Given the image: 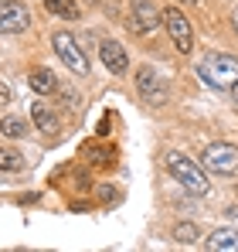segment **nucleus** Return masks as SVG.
<instances>
[{
    "instance_id": "3",
    "label": "nucleus",
    "mask_w": 238,
    "mask_h": 252,
    "mask_svg": "<svg viewBox=\"0 0 238 252\" xmlns=\"http://www.w3.org/2000/svg\"><path fill=\"white\" fill-rule=\"evenodd\" d=\"M51 48H55V55L61 58V65L72 75H89V58H85V51L79 48V41L68 31H55L51 34Z\"/></svg>"
},
{
    "instance_id": "7",
    "label": "nucleus",
    "mask_w": 238,
    "mask_h": 252,
    "mask_svg": "<svg viewBox=\"0 0 238 252\" xmlns=\"http://www.w3.org/2000/svg\"><path fill=\"white\" fill-rule=\"evenodd\" d=\"M163 24V10L153 0H129V28L136 34H153Z\"/></svg>"
},
{
    "instance_id": "2",
    "label": "nucleus",
    "mask_w": 238,
    "mask_h": 252,
    "mask_svg": "<svg viewBox=\"0 0 238 252\" xmlns=\"http://www.w3.org/2000/svg\"><path fill=\"white\" fill-rule=\"evenodd\" d=\"M198 75L204 85H211V89H232L238 79V58L235 55H225V51H211V55H204L198 62Z\"/></svg>"
},
{
    "instance_id": "15",
    "label": "nucleus",
    "mask_w": 238,
    "mask_h": 252,
    "mask_svg": "<svg viewBox=\"0 0 238 252\" xmlns=\"http://www.w3.org/2000/svg\"><path fill=\"white\" fill-rule=\"evenodd\" d=\"M174 239H177L180 246H194V242H198V225H194V221H180V225L174 228Z\"/></svg>"
},
{
    "instance_id": "5",
    "label": "nucleus",
    "mask_w": 238,
    "mask_h": 252,
    "mask_svg": "<svg viewBox=\"0 0 238 252\" xmlns=\"http://www.w3.org/2000/svg\"><path fill=\"white\" fill-rule=\"evenodd\" d=\"M201 164L214 174L232 177V174H238V147L235 143H208L201 154Z\"/></svg>"
},
{
    "instance_id": "20",
    "label": "nucleus",
    "mask_w": 238,
    "mask_h": 252,
    "mask_svg": "<svg viewBox=\"0 0 238 252\" xmlns=\"http://www.w3.org/2000/svg\"><path fill=\"white\" fill-rule=\"evenodd\" d=\"M180 3H198V0H180Z\"/></svg>"
},
{
    "instance_id": "18",
    "label": "nucleus",
    "mask_w": 238,
    "mask_h": 252,
    "mask_svg": "<svg viewBox=\"0 0 238 252\" xmlns=\"http://www.w3.org/2000/svg\"><path fill=\"white\" fill-rule=\"evenodd\" d=\"M232 24H235V31H238V7L232 10Z\"/></svg>"
},
{
    "instance_id": "16",
    "label": "nucleus",
    "mask_w": 238,
    "mask_h": 252,
    "mask_svg": "<svg viewBox=\"0 0 238 252\" xmlns=\"http://www.w3.org/2000/svg\"><path fill=\"white\" fill-rule=\"evenodd\" d=\"M21 167H24V157H21L17 150L0 147V170H21Z\"/></svg>"
},
{
    "instance_id": "13",
    "label": "nucleus",
    "mask_w": 238,
    "mask_h": 252,
    "mask_svg": "<svg viewBox=\"0 0 238 252\" xmlns=\"http://www.w3.org/2000/svg\"><path fill=\"white\" fill-rule=\"evenodd\" d=\"M44 10L55 14V17H65V21H79V3L75 0H44Z\"/></svg>"
},
{
    "instance_id": "8",
    "label": "nucleus",
    "mask_w": 238,
    "mask_h": 252,
    "mask_svg": "<svg viewBox=\"0 0 238 252\" xmlns=\"http://www.w3.org/2000/svg\"><path fill=\"white\" fill-rule=\"evenodd\" d=\"M31 24V10L24 0H3L0 3V34H21Z\"/></svg>"
},
{
    "instance_id": "17",
    "label": "nucleus",
    "mask_w": 238,
    "mask_h": 252,
    "mask_svg": "<svg viewBox=\"0 0 238 252\" xmlns=\"http://www.w3.org/2000/svg\"><path fill=\"white\" fill-rule=\"evenodd\" d=\"M99 198H102L106 205H113V201L119 198V191H116V188H109V184H99Z\"/></svg>"
},
{
    "instance_id": "6",
    "label": "nucleus",
    "mask_w": 238,
    "mask_h": 252,
    "mask_svg": "<svg viewBox=\"0 0 238 252\" xmlns=\"http://www.w3.org/2000/svg\"><path fill=\"white\" fill-rule=\"evenodd\" d=\"M163 28H167L170 41H174V48H177L180 55H191V51H194V31H191V21L180 14V7L163 10Z\"/></svg>"
},
{
    "instance_id": "4",
    "label": "nucleus",
    "mask_w": 238,
    "mask_h": 252,
    "mask_svg": "<svg viewBox=\"0 0 238 252\" xmlns=\"http://www.w3.org/2000/svg\"><path fill=\"white\" fill-rule=\"evenodd\" d=\"M136 92H140V99L150 102V106H167V99H170L167 79L160 75L157 68H150V65H143V68L136 72Z\"/></svg>"
},
{
    "instance_id": "9",
    "label": "nucleus",
    "mask_w": 238,
    "mask_h": 252,
    "mask_svg": "<svg viewBox=\"0 0 238 252\" xmlns=\"http://www.w3.org/2000/svg\"><path fill=\"white\" fill-rule=\"evenodd\" d=\"M99 58H102V65L113 72V75H126V68H129V55H126V48L113 38H106V41L99 44Z\"/></svg>"
},
{
    "instance_id": "11",
    "label": "nucleus",
    "mask_w": 238,
    "mask_h": 252,
    "mask_svg": "<svg viewBox=\"0 0 238 252\" xmlns=\"http://www.w3.org/2000/svg\"><path fill=\"white\" fill-rule=\"evenodd\" d=\"M31 120H34V126H38L41 133H58V129H61L58 116L51 113L48 102H31Z\"/></svg>"
},
{
    "instance_id": "10",
    "label": "nucleus",
    "mask_w": 238,
    "mask_h": 252,
    "mask_svg": "<svg viewBox=\"0 0 238 252\" xmlns=\"http://www.w3.org/2000/svg\"><path fill=\"white\" fill-rule=\"evenodd\" d=\"M204 242L211 252H238V228H218Z\"/></svg>"
},
{
    "instance_id": "12",
    "label": "nucleus",
    "mask_w": 238,
    "mask_h": 252,
    "mask_svg": "<svg viewBox=\"0 0 238 252\" xmlns=\"http://www.w3.org/2000/svg\"><path fill=\"white\" fill-rule=\"evenodd\" d=\"M28 82H31V89H34L38 95H55V89H58V79H55L48 68H31Z\"/></svg>"
},
{
    "instance_id": "1",
    "label": "nucleus",
    "mask_w": 238,
    "mask_h": 252,
    "mask_svg": "<svg viewBox=\"0 0 238 252\" xmlns=\"http://www.w3.org/2000/svg\"><path fill=\"white\" fill-rule=\"evenodd\" d=\"M163 164L170 170V177L187 191V194H194V198H204L208 191H211V184H208V174L201 164H194L187 154H180V150H167L163 154Z\"/></svg>"
},
{
    "instance_id": "14",
    "label": "nucleus",
    "mask_w": 238,
    "mask_h": 252,
    "mask_svg": "<svg viewBox=\"0 0 238 252\" xmlns=\"http://www.w3.org/2000/svg\"><path fill=\"white\" fill-rule=\"evenodd\" d=\"M0 133L10 136V140H21V136L28 133V126H24L21 116H3V120H0Z\"/></svg>"
},
{
    "instance_id": "19",
    "label": "nucleus",
    "mask_w": 238,
    "mask_h": 252,
    "mask_svg": "<svg viewBox=\"0 0 238 252\" xmlns=\"http://www.w3.org/2000/svg\"><path fill=\"white\" fill-rule=\"evenodd\" d=\"M232 92H235V106H238V79H235V85H232Z\"/></svg>"
}]
</instances>
